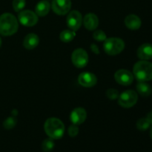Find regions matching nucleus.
Returning <instances> with one entry per match:
<instances>
[{"label":"nucleus","instance_id":"obj_1","mask_svg":"<svg viewBox=\"0 0 152 152\" xmlns=\"http://www.w3.org/2000/svg\"><path fill=\"white\" fill-rule=\"evenodd\" d=\"M18 28V21L13 14L5 13L0 16V34L5 37L13 35Z\"/></svg>","mask_w":152,"mask_h":152},{"label":"nucleus","instance_id":"obj_2","mask_svg":"<svg viewBox=\"0 0 152 152\" xmlns=\"http://www.w3.org/2000/svg\"><path fill=\"white\" fill-rule=\"evenodd\" d=\"M44 129L48 136L53 140L60 139L65 132V126L60 120L54 117L48 119L44 125Z\"/></svg>","mask_w":152,"mask_h":152},{"label":"nucleus","instance_id":"obj_3","mask_svg":"<svg viewBox=\"0 0 152 152\" xmlns=\"http://www.w3.org/2000/svg\"><path fill=\"white\" fill-rule=\"evenodd\" d=\"M134 76L139 82L152 80V63L146 60L137 62L133 68Z\"/></svg>","mask_w":152,"mask_h":152},{"label":"nucleus","instance_id":"obj_4","mask_svg":"<svg viewBox=\"0 0 152 152\" xmlns=\"http://www.w3.org/2000/svg\"><path fill=\"white\" fill-rule=\"evenodd\" d=\"M104 50L109 55H117L121 53L125 48V42L120 38L106 39L103 45Z\"/></svg>","mask_w":152,"mask_h":152},{"label":"nucleus","instance_id":"obj_5","mask_svg":"<svg viewBox=\"0 0 152 152\" xmlns=\"http://www.w3.org/2000/svg\"><path fill=\"white\" fill-rule=\"evenodd\" d=\"M138 95L134 91L128 90L123 92L118 97V103L121 107L129 108L137 103Z\"/></svg>","mask_w":152,"mask_h":152},{"label":"nucleus","instance_id":"obj_6","mask_svg":"<svg viewBox=\"0 0 152 152\" xmlns=\"http://www.w3.org/2000/svg\"><path fill=\"white\" fill-rule=\"evenodd\" d=\"M19 22L25 26L31 27L35 25L38 22V16L32 10H22L18 16Z\"/></svg>","mask_w":152,"mask_h":152},{"label":"nucleus","instance_id":"obj_7","mask_svg":"<svg viewBox=\"0 0 152 152\" xmlns=\"http://www.w3.org/2000/svg\"><path fill=\"white\" fill-rule=\"evenodd\" d=\"M72 62L77 68H84L88 62V55L87 52L82 48L76 49L71 56Z\"/></svg>","mask_w":152,"mask_h":152},{"label":"nucleus","instance_id":"obj_8","mask_svg":"<svg viewBox=\"0 0 152 152\" xmlns=\"http://www.w3.org/2000/svg\"><path fill=\"white\" fill-rule=\"evenodd\" d=\"M83 23L82 14L78 10H73L70 12L67 16V25L72 31H76L80 29Z\"/></svg>","mask_w":152,"mask_h":152},{"label":"nucleus","instance_id":"obj_9","mask_svg":"<svg viewBox=\"0 0 152 152\" xmlns=\"http://www.w3.org/2000/svg\"><path fill=\"white\" fill-rule=\"evenodd\" d=\"M53 12L58 15H65L71 7V0H53L51 4Z\"/></svg>","mask_w":152,"mask_h":152},{"label":"nucleus","instance_id":"obj_10","mask_svg":"<svg viewBox=\"0 0 152 152\" xmlns=\"http://www.w3.org/2000/svg\"><path fill=\"white\" fill-rule=\"evenodd\" d=\"M114 78L117 83L122 86H129L134 81V75L126 69H120L115 73Z\"/></svg>","mask_w":152,"mask_h":152},{"label":"nucleus","instance_id":"obj_11","mask_svg":"<svg viewBox=\"0 0 152 152\" xmlns=\"http://www.w3.org/2000/svg\"><path fill=\"white\" fill-rule=\"evenodd\" d=\"M78 82L83 87L91 88L96 84L97 79H96V76L92 73L83 72L79 76Z\"/></svg>","mask_w":152,"mask_h":152},{"label":"nucleus","instance_id":"obj_12","mask_svg":"<svg viewBox=\"0 0 152 152\" xmlns=\"http://www.w3.org/2000/svg\"><path fill=\"white\" fill-rule=\"evenodd\" d=\"M86 117H87V113L84 108H77L71 112L70 118L73 124L78 126L84 123Z\"/></svg>","mask_w":152,"mask_h":152},{"label":"nucleus","instance_id":"obj_13","mask_svg":"<svg viewBox=\"0 0 152 152\" xmlns=\"http://www.w3.org/2000/svg\"><path fill=\"white\" fill-rule=\"evenodd\" d=\"M83 23L87 30L94 31L99 25V19L94 13H88L83 19Z\"/></svg>","mask_w":152,"mask_h":152},{"label":"nucleus","instance_id":"obj_14","mask_svg":"<svg viewBox=\"0 0 152 152\" xmlns=\"http://www.w3.org/2000/svg\"><path fill=\"white\" fill-rule=\"evenodd\" d=\"M137 56L142 60L152 59V45L145 43L140 46L137 50Z\"/></svg>","mask_w":152,"mask_h":152},{"label":"nucleus","instance_id":"obj_15","mask_svg":"<svg viewBox=\"0 0 152 152\" xmlns=\"http://www.w3.org/2000/svg\"><path fill=\"white\" fill-rule=\"evenodd\" d=\"M125 24L130 30H138L141 26V20L137 15L130 14L125 19Z\"/></svg>","mask_w":152,"mask_h":152},{"label":"nucleus","instance_id":"obj_16","mask_svg":"<svg viewBox=\"0 0 152 152\" xmlns=\"http://www.w3.org/2000/svg\"><path fill=\"white\" fill-rule=\"evenodd\" d=\"M39 42V37L35 34H29L25 37L23 41V45L28 50L34 49Z\"/></svg>","mask_w":152,"mask_h":152},{"label":"nucleus","instance_id":"obj_17","mask_svg":"<svg viewBox=\"0 0 152 152\" xmlns=\"http://www.w3.org/2000/svg\"><path fill=\"white\" fill-rule=\"evenodd\" d=\"M50 9V4L47 0L40 1L37 4L35 8V13L39 16H45L49 13Z\"/></svg>","mask_w":152,"mask_h":152},{"label":"nucleus","instance_id":"obj_18","mask_svg":"<svg viewBox=\"0 0 152 152\" xmlns=\"http://www.w3.org/2000/svg\"><path fill=\"white\" fill-rule=\"evenodd\" d=\"M137 90L138 93L142 96H148L151 94L152 89L150 85L145 82H139L137 85Z\"/></svg>","mask_w":152,"mask_h":152},{"label":"nucleus","instance_id":"obj_19","mask_svg":"<svg viewBox=\"0 0 152 152\" xmlns=\"http://www.w3.org/2000/svg\"><path fill=\"white\" fill-rule=\"evenodd\" d=\"M76 36L75 31H72V30H65L62 31L60 34L59 38H60L61 41L64 42H69L72 41L74 39Z\"/></svg>","mask_w":152,"mask_h":152},{"label":"nucleus","instance_id":"obj_20","mask_svg":"<svg viewBox=\"0 0 152 152\" xmlns=\"http://www.w3.org/2000/svg\"><path fill=\"white\" fill-rule=\"evenodd\" d=\"M151 121L146 117V118H141L137 123V128L140 131H145L151 126Z\"/></svg>","mask_w":152,"mask_h":152},{"label":"nucleus","instance_id":"obj_21","mask_svg":"<svg viewBox=\"0 0 152 152\" xmlns=\"http://www.w3.org/2000/svg\"><path fill=\"white\" fill-rule=\"evenodd\" d=\"M53 148H54V142L52 138L45 139L42 143V148L45 152L51 151Z\"/></svg>","mask_w":152,"mask_h":152},{"label":"nucleus","instance_id":"obj_22","mask_svg":"<svg viewBox=\"0 0 152 152\" xmlns=\"http://www.w3.org/2000/svg\"><path fill=\"white\" fill-rule=\"evenodd\" d=\"M16 123H17V120L15 118V117H9L4 121L3 126H4V129H7V130H10V129H12L13 128H14Z\"/></svg>","mask_w":152,"mask_h":152},{"label":"nucleus","instance_id":"obj_23","mask_svg":"<svg viewBox=\"0 0 152 152\" xmlns=\"http://www.w3.org/2000/svg\"><path fill=\"white\" fill-rule=\"evenodd\" d=\"M25 0H13V7L16 12H19L25 7Z\"/></svg>","mask_w":152,"mask_h":152},{"label":"nucleus","instance_id":"obj_24","mask_svg":"<svg viewBox=\"0 0 152 152\" xmlns=\"http://www.w3.org/2000/svg\"><path fill=\"white\" fill-rule=\"evenodd\" d=\"M93 37L95 40L99 42L105 41L107 39L105 32H103V31H101V30H97V31H95L93 34Z\"/></svg>","mask_w":152,"mask_h":152},{"label":"nucleus","instance_id":"obj_25","mask_svg":"<svg viewBox=\"0 0 152 152\" xmlns=\"http://www.w3.org/2000/svg\"><path fill=\"white\" fill-rule=\"evenodd\" d=\"M106 96L108 98L111 100L117 99L119 97V91L117 89L114 88H109L106 91Z\"/></svg>","mask_w":152,"mask_h":152},{"label":"nucleus","instance_id":"obj_26","mask_svg":"<svg viewBox=\"0 0 152 152\" xmlns=\"http://www.w3.org/2000/svg\"><path fill=\"white\" fill-rule=\"evenodd\" d=\"M79 133V128L77 127V125H71L69 128H68V134L71 137H74L77 136Z\"/></svg>","mask_w":152,"mask_h":152},{"label":"nucleus","instance_id":"obj_27","mask_svg":"<svg viewBox=\"0 0 152 152\" xmlns=\"http://www.w3.org/2000/svg\"><path fill=\"white\" fill-rule=\"evenodd\" d=\"M91 49L92 51H93L94 53H96V54H99V48H98V47L96 45L92 44L91 45Z\"/></svg>","mask_w":152,"mask_h":152},{"label":"nucleus","instance_id":"obj_28","mask_svg":"<svg viewBox=\"0 0 152 152\" xmlns=\"http://www.w3.org/2000/svg\"><path fill=\"white\" fill-rule=\"evenodd\" d=\"M148 117V119H149V120H151V121L152 122V111H151V112H150V113H149V114H148V117Z\"/></svg>","mask_w":152,"mask_h":152},{"label":"nucleus","instance_id":"obj_29","mask_svg":"<svg viewBox=\"0 0 152 152\" xmlns=\"http://www.w3.org/2000/svg\"><path fill=\"white\" fill-rule=\"evenodd\" d=\"M151 131H150V135H151V137L152 139V122H151Z\"/></svg>","mask_w":152,"mask_h":152},{"label":"nucleus","instance_id":"obj_30","mask_svg":"<svg viewBox=\"0 0 152 152\" xmlns=\"http://www.w3.org/2000/svg\"><path fill=\"white\" fill-rule=\"evenodd\" d=\"M1 37H0V48H1Z\"/></svg>","mask_w":152,"mask_h":152}]
</instances>
